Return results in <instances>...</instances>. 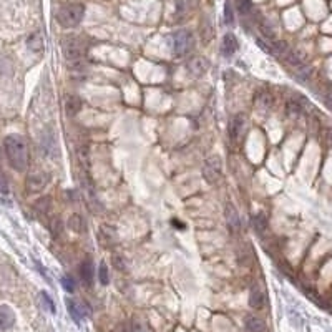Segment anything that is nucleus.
Instances as JSON below:
<instances>
[{
  "mask_svg": "<svg viewBox=\"0 0 332 332\" xmlns=\"http://www.w3.org/2000/svg\"><path fill=\"white\" fill-rule=\"evenodd\" d=\"M238 48H240V43H238V38L234 37V34H226L224 37H222L221 52H222V55H224V56L234 55L238 52Z\"/></svg>",
  "mask_w": 332,
  "mask_h": 332,
  "instance_id": "f8f14e48",
  "label": "nucleus"
},
{
  "mask_svg": "<svg viewBox=\"0 0 332 332\" xmlns=\"http://www.w3.org/2000/svg\"><path fill=\"white\" fill-rule=\"evenodd\" d=\"M83 15L85 7L82 3H70V5L60 7V10L56 12V22L63 28H74L80 25V22L83 20Z\"/></svg>",
  "mask_w": 332,
  "mask_h": 332,
  "instance_id": "f03ea898",
  "label": "nucleus"
},
{
  "mask_svg": "<svg viewBox=\"0 0 332 332\" xmlns=\"http://www.w3.org/2000/svg\"><path fill=\"white\" fill-rule=\"evenodd\" d=\"M27 47L30 48L32 52H42L43 50V37L40 32H35L32 34L30 37L27 38Z\"/></svg>",
  "mask_w": 332,
  "mask_h": 332,
  "instance_id": "a211bd4d",
  "label": "nucleus"
},
{
  "mask_svg": "<svg viewBox=\"0 0 332 332\" xmlns=\"http://www.w3.org/2000/svg\"><path fill=\"white\" fill-rule=\"evenodd\" d=\"M113 266H115L118 271H125L127 269V264H125V259L121 256H113Z\"/></svg>",
  "mask_w": 332,
  "mask_h": 332,
  "instance_id": "c85d7f7f",
  "label": "nucleus"
},
{
  "mask_svg": "<svg viewBox=\"0 0 332 332\" xmlns=\"http://www.w3.org/2000/svg\"><path fill=\"white\" fill-rule=\"evenodd\" d=\"M48 181H50V175L45 171H34L27 176L25 188L28 193H42L47 188Z\"/></svg>",
  "mask_w": 332,
  "mask_h": 332,
  "instance_id": "423d86ee",
  "label": "nucleus"
},
{
  "mask_svg": "<svg viewBox=\"0 0 332 332\" xmlns=\"http://www.w3.org/2000/svg\"><path fill=\"white\" fill-rule=\"evenodd\" d=\"M326 136H327V141H329V145L332 147V129H326Z\"/></svg>",
  "mask_w": 332,
  "mask_h": 332,
  "instance_id": "473e14b6",
  "label": "nucleus"
},
{
  "mask_svg": "<svg viewBox=\"0 0 332 332\" xmlns=\"http://www.w3.org/2000/svg\"><path fill=\"white\" fill-rule=\"evenodd\" d=\"M249 306L253 307L254 311H262L268 304V297H266V293L261 289L259 286H253L249 291Z\"/></svg>",
  "mask_w": 332,
  "mask_h": 332,
  "instance_id": "1a4fd4ad",
  "label": "nucleus"
},
{
  "mask_svg": "<svg viewBox=\"0 0 332 332\" xmlns=\"http://www.w3.org/2000/svg\"><path fill=\"white\" fill-rule=\"evenodd\" d=\"M82 107H83L82 100H80L76 95H70V96H67V100H65V111H67L68 116H75L76 113L82 110Z\"/></svg>",
  "mask_w": 332,
  "mask_h": 332,
  "instance_id": "dca6fc26",
  "label": "nucleus"
},
{
  "mask_svg": "<svg viewBox=\"0 0 332 332\" xmlns=\"http://www.w3.org/2000/svg\"><path fill=\"white\" fill-rule=\"evenodd\" d=\"M3 148H5L7 160L12 168L18 173H23L30 163V153H28L27 140L22 135H9L3 140Z\"/></svg>",
  "mask_w": 332,
  "mask_h": 332,
  "instance_id": "f257e3e1",
  "label": "nucleus"
},
{
  "mask_svg": "<svg viewBox=\"0 0 332 332\" xmlns=\"http://www.w3.org/2000/svg\"><path fill=\"white\" fill-rule=\"evenodd\" d=\"M35 208H37V211H40V213H47L48 208H50V198L48 196L40 198L37 203H35Z\"/></svg>",
  "mask_w": 332,
  "mask_h": 332,
  "instance_id": "393cba45",
  "label": "nucleus"
},
{
  "mask_svg": "<svg viewBox=\"0 0 332 332\" xmlns=\"http://www.w3.org/2000/svg\"><path fill=\"white\" fill-rule=\"evenodd\" d=\"M62 50L68 62H80L87 54V45L80 37L68 35L62 40Z\"/></svg>",
  "mask_w": 332,
  "mask_h": 332,
  "instance_id": "20e7f679",
  "label": "nucleus"
},
{
  "mask_svg": "<svg viewBox=\"0 0 332 332\" xmlns=\"http://www.w3.org/2000/svg\"><path fill=\"white\" fill-rule=\"evenodd\" d=\"M301 111H302V107H301V103H299V102H295V100H291V102L287 103V113H289L291 116L301 115Z\"/></svg>",
  "mask_w": 332,
  "mask_h": 332,
  "instance_id": "b1692460",
  "label": "nucleus"
},
{
  "mask_svg": "<svg viewBox=\"0 0 332 332\" xmlns=\"http://www.w3.org/2000/svg\"><path fill=\"white\" fill-rule=\"evenodd\" d=\"M222 176V161L218 155H209L203 165V178L208 184H218Z\"/></svg>",
  "mask_w": 332,
  "mask_h": 332,
  "instance_id": "39448f33",
  "label": "nucleus"
},
{
  "mask_svg": "<svg viewBox=\"0 0 332 332\" xmlns=\"http://www.w3.org/2000/svg\"><path fill=\"white\" fill-rule=\"evenodd\" d=\"M80 276H82V281L87 286H93V281H95V268H93L92 261L82 262V266H80Z\"/></svg>",
  "mask_w": 332,
  "mask_h": 332,
  "instance_id": "2eb2a0df",
  "label": "nucleus"
},
{
  "mask_svg": "<svg viewBox=\"0 0 332 332\" xmlns=\"http://www.w3.org/2000/svg\"><path fill=\"white\" fill-rule=\"evenodd\" d=\"M62 286L67 293H74L75 291V279L72 276H63L62 277Z\"/></svg>",
  "mask_w": 332,
  "mask_h": 332,
  "instance_id": "a878e982",
  "label": "nucleus"
},
{
  "mask_svg": "<svg viewBox=\"0 0 332 332\" xmlns=\"http://www.w3.org/2000/svg\"><path fill=\"white\" fill-rule=\"evenodd\" d=\"M209 68V62L204 58V56H193L188 63H186V70L189 72L193 76H201L208 72Z\"/></svg>",
  "mask_w": 332,
  "mask_h": 332,
  "instance_id": "9b49d317",
  "label": "nucleus"
},
{
  "mask_svg": "<svg viewBox=\"0 0 332 332\" xmlns=\"http://www.w3.org/2000/svg\"><path fill=\"white\" fill-rule=\"evenodd\" d=\"M0 194H3V196L9 194V186H7L5 178H3L2 175H0Z\"/></svg>",
  "mask_w": 332,
  "mask_h": 332,
  "instance_id": "7c9ffc66",
  "label": "nucleus"
},
{
  "mask_svg": "<svg viewBox=\"0 0 332 332\" xmlns=\"http://www.w3.org/2000/svg\"><path fill=\"white\" fill-rule=\"evenodd\" d=\"M15 324V314L9 306H0V331H9Z\"/></svg>",
  "mask_w": 332,
  "mask_h": 332,
  "instance_id": "ddd939ff",
  "label": "nucleus"
},
{
  "mask_svg": "<svg viewBox=\"0 0 332 332\" xmlns=\"http://www.w3.org/2000/svg\"><path fill=\"white\" fill-rule=\"evenodd\" d=\"M246 127V116L242 113H236L233 118L229 120V127H228V135L233 143H240L242 138V133H244Z\"/></svg>",
  "mask_w": 332,
  "mask_h": 332,
  "instance_id": "0eeeda50",
  "label": "nucleus"
},
{
  "mask_svg": "<svg viewBox=\"0 0 332 332\" xmlns=\"http://www.w3.org/2000/svg\"><path fill=\"white\" fill-rule=\"evenodd\" d=\"M42 299H43V302H45L47 309L50 311V313H55V306H54V301L50 299V295L47 293H42Z\"/></svg>",
  "mask_w": 332,
  "mask_h": 332,
  "instance_id": "c756f323",
  "label": "nucleus"
},
{
  "mask_svg": "<svg viewBox=\"0 0 332 332\" xmlns=\"http://www.w3.org/2000/svg\"><path fill=\"white\" fill-rule=\"evenodd\" d=\"M253 228L259 236L266 234V231H268V220H266L264 214H256V216L253 218Z\"/></svg>",
  "mask_w": 332,
  "mask_h": 332,
  "instance_id": "6ab92c4d",
  "label": "nucleus"
},
{
  "mask_svg": "<svg viewBox=\"0 0 332 332\" xmlns=\"http://www.w3.org/2000/svg\"><path fill=\"white\" fill-rule=\"evenodd\" d=\"M224 218H226V224H228L229 233L238 234L241 229V220H240V214H238L236 208L233 204L228 203L224 209Z\"/></svg>",
  "mask_w": 332,
  "mask_h": 332,
  "instance_id": "9d476101",
  "label": "nucleus"
},
{
  "mask_svg": "<svg viewBox=\"0 0 332 332\" xmlns=\"http://www.w3.org/2000/svg\"><path fill=\"white\" fill-rule=\"evenodd\" d=\"M100 241H102L103 246H110L115 242V229L110 228V226H102L100 229Z\"/></svg>",
  "mask_w": 332,
  "mask_h": 332,
  "instance_id": "aec40b11",
  "label": "nucleus"
},
{
  "mask_svg": "<svg viewBox=\"0 0 332 332\" xmlns=\"http://www.w3.org/2000/svg\"><path fill=\"white\" fill-rule=\"evenodd\" d=\"M203 35H204V42L211 40V37H213V28L208 22H206V27H201V37H203Z\"/></svg>",
  "mask_w": 332,
  "mask_h": 332,
  "instance_id": "cd10ccee",
  "label": "nucleus"
},
{
  "mask_svg": "<svg viewBox=\"0 0 332 332\" xmlns=\"http://www.w3.org/2000/svg\"><path fill=\"white\" fill-rule=\"evenodd\" d=\"M244 327L246 332H266L268 329L264 319H261L259 315H248L244 319Z\"/></svg>",
  "mask_w": 332,
  "mask_h": 332,
  "instance_id": "4468645a",
  "label": "nucleus"
},
{
  "mask_svg": "<svg viewBox=\"0 0 332 332\" xmlns=\"http://www.w3.org/2000/svg\"><path fill=\"white\" fill-rule=\"evenodd\" d=\"M169 47H171L173 55L176 56L188 55L194 48V35L189 30H178L169 38Z\"/></svg>",
  "mask_w": 332,
  "mask_h": 332,
  "instance_id": "7ed1b4c3",
  "label": "nucleus"
},
{
  "mask_svg": "<svg viewBox=\"0 0 332 332\" xmlns=\"http://www.w3.org/2000/svg\"><path fill=\"white\" fill-rule=\"evenodd\" d=\"M238 9H240L241 14L246 15L253 9V3H251V0H238Z\"/></svg>",
  "mask_w": 332,
  "mask_h": 332,
  "instance_id": "bb28decb",
  "label": "nucleus"
},
{
  "mask_svg": "<svg viewBox=\"0 0 332 332\" xmlns=\"http://www.w3.org/2000/svg\"><path fill=\"white\" fill-rule=\"evenodd\" d=\"M194 0H176V14L178 15H184L186 12L191 10Z\"/></svg>",
  "mask_w": 332,
  "mask_h": 332,
  "instance_id": "4be33fe9",
  "label": "nucleus"
},
{
  "mask_svg": "<svg viewBox=\"0 0 332 332\" xmlns=\"http://www.w3.org/2000/svg\"><path fill=\"white\" fill-rule=\"evenodd\" d=\"M129 332H147V324L141 321L140 317H133L131 327H129Z\"/></svg>",
  "mask_w": 332,
  "mask_h": 332,
  "instance_id": "5701e85b",
  "label": "nucleus"
},
{
  "mask_svg": "<svg viewBox=\"0 0 332 332\" xmlns=\"http://www.w3.org/2000/svg\"><path fill=\"white\" fill-rule=\"evenodd\" d=\"M67 309L75 322H80L82 319L90 315V307H88L87 302H78V301H74V299H68Z\"/></svg>",
  "mask_w": 332,
  "mask_h": 332,
  "instance_id": "6e6552de",
  "label": "nucleus"
},
{
  "mask_svg": "<svg viewBox=\"0 0 332 332\" xmlns=\"http://www.w3.org/2000/svg\"><path fill=\"white\" fill-rule=\"evenodd\" d=\"M68 228H70L74 233L82 234L87 231V226H85V220L80 214H72L70 220H68Z\"/></svg>",
  "mask_w": 332,
  "mask_h": 332,
  "instance_id": "f3484780",
  "label": "nucleus"
},
{
  "mask_svg": "<svg viewBox=\"0 0 332 332\" xmlns=\"http://www.w3.org/2000/svg\"><path fill=\"white\" fill-rule=\"evenodd\" d=\"M98 279L103 286L110 284V273H108V266H107V262H103V261L100 262V268H98Z\"/></svg>",
  "mask_w": 332,
  "mask_h": 332,
  "instance_id": "412c9836",
  "label": "nucleus"
},
{
  "mask_svg": "<svg viewBox=\"0 0 332 332\" xmlns=\"http://www.w3.org/2000/svg\"><path fill=\"white\" fill-rule=\"evenodd\" d=\"M226 22L233 23V12H231V7L226 5Z\"/></svg>",
  "mask_w": 332,
  "mask_h": 332,
  "instance_id": "2f4dec72",
  "label": "nucleus"
}]
</instances>
